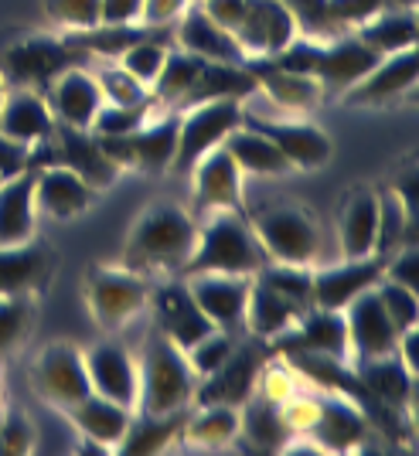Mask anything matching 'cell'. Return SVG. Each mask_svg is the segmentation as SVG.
<instances>
[{"label":"cell","mask_w":419,"mask_h":456,"mask_svg":"<svg viewBox=\"0 0 419 456\" xmlns=\"http://www.w3.org/2000/svg\"><path fill=\"white\" fill-rule=\"evenodd\" d=\"M419 82V45L396 55H382L355 86L341 93V106L348 110H385L396 106L416 89Z\"/></svg>","instance_id":"12"},{"label":"cell","mask_w":419,"mask_h":456,"mask_svg":"<svg viewBox=\"0 0 419 456\" xmlns=\"http://www.w3.org/2000/svg\"><path fill=\"white\" fill-rule=\"evenodd\" d=\"M144 0H99V24H140Z\"/></svg>","instance_id":"52"},{"label":"cell","mask_w":419,"mask_h":456,"mask_svg":"<svg viewBox=\"0 0 419 456\" xmlns=\"http://www.w3.org/2000/svg\"><path fill=\"white\" fill-rule=\"evenodd\" d=\"M28 167H31V151H28L24 143H18V140L0 134V181L28 171Z\"/></svg>","instance_id":"50"},{"label":"cell","mask_w":419,"mask_h":456,"mask_svg":"<svg viewBox=\"0 0 419 456\" xmlns=\"http://www.w3.org/2000/svg\"><path fill=\"white\" fill-rule=\"evenodd\" d=\"M382 266H385V256L341 259L334 266L314 269V306L317 310H344L358 293L379 283Z\"/></svg>","instance_id":"24"},{"label":"cell","mask_w":419,"mask_h":456,"mask_svg":"<svg viewBox=\"0 0 419 456\" xmlns=\"http://www.w3.org/2000/svg\"><path fill=\"white\" fill-rule=\"evenodd\" d=\"M191 7V0H144L140 7V24L151 28H174L177 18Z\"/></svg>","instance_id":"49"},{"label":"cell","mask_w":419,"mask_h":456,"mask_svg":"<svg viewBox=\"0 0 419 456\" xmlns=\"http://www.w3.org/2000/svg\"><path fill=\"white\" fill-rule=\"evenodd\" d=\"M246 69L256 78V89L267 95L280 113L307 116L325 102V93H321L317 78L304 76V72H293V69H283L273 58H246Z\"/></svg>","instance_id":"20"},{"label":"cell","mask_w":419,"mask_h":456,"mask_svg":"<svg viewBox=\"0 0 419 456\" xmlns=\"http://www.w3.org/2000/svg\"><path fill=\"white\" fill-rule=\"evenodd\" d=\"M174 45L168 41V31H160V35H151V38L136 41L130 45L123 55L116 58V65H123L127 72L134 78H140L147 89H151L157 76H160V69H164V61H168V52H171Z\"/></svg>","instance_id":"39"},{"label":"cell","mask_w":419,"mask_h":456,"mask_svg":"<svg viewBox=\"0 0 419 456\" xmlns=\"http://www.w3.org/2000/svg\"><path fill=\"white\" fill-rule=\"evenodd\" d=\"M242 416L235 405H218V402H194L185 412L181 422V439L188 450H226L232 443H239Z\"/></svg>","instance_id":"29"},{"label":"cell","mask_w":419,"mask_h":456,"mask_svg":"<svg viewBox=\"0 0 419 456\" xmlns=\"http://www.w3.org/2000/svg\"><path fill=\"white\" fill-rule=\"evenodd\" d=\"M344 323H348V344H351V368L385 358V354H396L399 330L389 321L375 286L358 293L351 304L344 306Z\"/></svg>","instance_id":"18"},{"label":"cell","mask_w":419,"mask_h":456,"mask_svg":"<svg viewBox=\"0 0 419 456\" xmlns=\"http://www.w3.org/2000/svg\"><path fill=\"white\" fill-rule=\"evenodd\" d=\"M198 242V218L177 201H153L136 215L123 242V266L153 276H181Z\"/></svg>","instance_id":"1"},{"label":"cell","mask_w":419,"mask_h":456,"mask_svg":"<svg viewBox=\"0 0 419 456\" xmlns=\"http://www.w3.org/2000/svg\"><path fill=\"white\" fill-rule=\"evenodd\" d=\"M38 446V429L18 402L0 405V456H28Z\"/></svg>","instance_id":"41"},{"label":"cell","mask_w":419,"mask_h":456,"mask_svg":"<svg viewBox=\"0 0 419 456\" xmlns=\"http://www.w3.org/2000/svg\"><path fill=\"white\" fill-rule=\"evenodd\" d=\"M147 310L153 314V330H160L181 351H188L191 344H198L205 334L215 330V323L205 317V310L191 297L185 276H168L164 283L151 286Z\"/></svg>","instance_id":"14"},{"label":"cell","mask_w":419,"mask_h":456,"mask_svg":"<svg viewBox=\"0 0 419 456\" xmlns=\"http://www.w3.org/2000/svg\"><path fill=\"white\" fill-rule=\"evenodd\" d=\"M31 388L48 409L69 412L76 409L86 395H93L89 388V371H86V351L72 341H48L31 362Z\"/></svg>","instance_id":"9"},{"label":"cell","mask_w":419,"mask_h":456,"mask_svg":"<svg viewBox=\"0 0 419 456\" xmlns=\"http://www.w3.org/2000/svg\"><path fill=\"white\" fill-rule=\"evenodd\" d=\"M174 31V45L181 52L205 58V61H222V65H242L246 55L239 48V41L232 38V31L218 28L215 20L198 7V0H191V7L177 18Z\"/></svg>","instance_id":"27"},{"label":"cell","mask_w":419,"mask_h":456,"mask_svg":"<svg viewBox=\"0 0 419 456\" xmlns=\"http://www.w3.org/2000/svg\"><path fill=\"white\" fill-rule=\"evenodd\" d=\"M41 11L62 35L89 31L103 20L99 18V0H41Z\"/></svg>","instance_id":"42"},{"label":"cell","mask_w":419,"mask_h":456,"mask_svg":"<svg viewBox=\"0 0 419 456\" xmlns=\"http://www.w3.org/2000/svg\"><path fill=\"white\" fill-rule=\"evenodd\" d=\"M95 82H99V89H103V99L106 102H113V106H136V102H147L151 99V89L134 78L123 65H103V69H95L93 72Z\"/></svg>","instance_id":"44"},{"label":"cell","mask_w":419,"mask_h":456,"mask_svg":"<svg viewBox=\"0 0 419 456\" xmlns=\"http://www.w3.org/2000/svg\"><path fill=\"white\" fill-rule=\"evenodd\" d=\"M65 419L76 426L78 436L93 439L99 446H106L110 453H116L123 436H127V429H130V422H134V409L103 399V395L93 392V395H86L78 402L76 409H69Z\"/></svg>","instance_id":"31"},{"label":"cell","mask_w":419,"mask_h":456,"mask_svg":"<svg viewBox=\"0 0 419 456\" xmlns=\"http://www.w3.org/2000/svg\"><path fill=\"white\" fill-rule=\"evenodd\" d=\"M58 269L55 252L31 239L24 246L0 248V297H45Z\"/></svg>","instance_id":"21"},{"label":"cell","mask_w":419,"mask_h":456,"mask_svg":"<svg viewBox=\"0 0 419 456\" xmlns=\"http://www.w3.org/2000/svg\"><path fill=\"white\" fill-rule=\"evenodd\" d=\"M78 453H95V456H110V450H106V446H99V443H93V439L78 436Z\"/></svg>","instance_id":"53"},{"label":"cell","mask_w":419,"mask_h":456,"mask_svg":"<svg viewBox=\"0 0 419 456\" xmlns=\"http://www.w3.org/2000/svg\"><path fill=\"white\" fill-rule=\"evenodd\" d=\"M249 225L256 232L259 246L267 252V263H286V266H314L321 246H325V232L321 218L310 205H300L293 198H280L259 208L249 211Z\"/></svg>","instance_id":"3"},{"label":"cell","mask_w":419,"mask_h":456,"mask_svg":"<svg viewBox=\"0 0 419 456\" xmlns=\"http://www.w3.org/2000/svg\"><path fill=\"white\" fill-rule=\"evenodd\" d=\"M385 188L396 194V201H399L406 215L419 222V174H416V157H409V160H402V167L396 171V177L385 184Z\"/></svg>","instance_id":"48"},{"label":"cell","mask_w":419,"mask_h":456,"mask_svg":"<svg viewBox=\"0 0 419 456\" xmlns=\"http://www.w3.org/2000/svg\"><path fill=\"white\" fill-rule=\"evenodd\" d=\"M99 191H93L76 171L69 167H35V205L38 215H48L55 222H76L86 211H93Z\"/></svg>","instance_id":"23"},{"label":"cell","mask_w":419,"mask_h":456,"mask_svg":"<svg viewBox=\"0 0 419 456\" xmlns=\"http://www.w3.org/2000/svg\"><path fill=\"white\" fill-rule=\"evenodd\" d=\"M252 280L256 276H242V273H194V276H185L191 297L205 310V317L218 330H232V334H242V317H246Z\"/></svg>","instance_id":"19"},{"label":"cell","mask_w":419,"mask_h":456,"mask_svg":"<svg viewBox=\"0 0 419 456\" xmlns=\"http://www.w3.org/2000/svg\"><path fill=\"white\" fill-rule=\"evenodd\" d=\"M52 130H55V113H52L45 93L7 86L4 106H0V134L18 140L35 153L52 136Z\"/></svg>","instance_id":"26"},{"label":"cell","mask_w":419,"mask_h":456,"mask_svg":"<svg viewBox=\"0 0 419 456\" xmlns=\"http://www.w3.org/2000/svg\"><path fill=\"white\" fill-rule=\"evenodd\" d=\"M177 126H181V110H160L134 134L99 136V140H103V151L110 153V160L123 174L160 177V174H171L174 151H177Z\"/></svg>","instance_id":"7"},{"label":"cell","mask_w":419,"mask_h":456,"mask_svg":"<svg viewBox=\"0 0 419 456\" xmlns=\"http://www.w3.org/2000/svg\"><path fill=\"white\" fill-rule=\"evenodd\" d=\"M263 266H267V252L249 225L246 211H211L198 218V242L181 276H194V273L256 276Z\"/></svg>","instance_id":"2"},{"label":"cell","mask_w":419,"mask_h":456,"mask_svg":"<svg viewBox=\"0 0 419 456\" xmlns=\"http://www.w3.org/2000/svg\"><path fill=\"white\" fill-rule=\"evenodd\" d=\"M185 412H188V409H185ZM185 412H171V416H144V412H134V422H130V429H127V436H123L116 453H123V456L164 453L168 446H174V443L181 439Z\"/></svg>","instance_id":"37"},{"label":"cell","mask_w":419,"mask_h":456,"mask_svg":"<svg viewBox=\"0 0 419 456\" xmlns=\"http://www.w3.org/2000/svg\"><path fill=\"white\" fill-rule=\"evenodd\" d=\"M38 205H35V167L0 181V248L24 246L35 239Z\"/></svg>","instance_id":"30"},{"label":"cell","mask_w":419,"mask_h":456,"mask_svg":"<svg viewBox=\"0 0 419 456\" xmlns=\"http://www.w3.org/2000/svg\"><path fill=\"white\" fill-rule=\"evenodd\" d=\"M269 354H273V344L256 341V338L242 334L239 344H235V351L226 358V364L215 368L209 379L198 381L191 405H194V402H218V405H235V409H242V405L256 395L259 371H263V364L269 362Z\"/></svg>","instance_id":"11"},{"label":"cell","mask_w":419,"mask_h":456,"mask_svg":"<svg viewBox=\"0 0 419 456\" xmlns=\"http://www.w3.org/2000/svg\"><path fill=\"white\" fill-rule=\"evenodd\" d=\"M239 416H242L239 439H246L249 446H256V450L280 453L286 443H290V436H293V429L286 426L280 405H276V402H269L267 395H259V392H256V395L239 409Z\"/></svg>","instance_id":"36"},{"label":"cell","mask_w":419,"mask_h":456,"mask_svg":"<svg viewBox=\"0 0 419 456\" xmlns=\"http://www.w3.org/2000/svg\"><path fill=\"white\" fill-rule=\"evenodd\" d=\"M191 215L201 218L211 211H246L242 201V181L246 174L239 171V164L232 160L226 143L211 147L194 167H191Z\"/></svg>","instance_id":"15"},{"label":"cell","mask_w":419,"mask_h":456,"mask_svg":"<svg viewBox=\"0 0 419 456\" xmlns=\"http://www.w3.org/2000/svg\"><path fill=\"white\" fill-rule=\"evenodd\" d=\"M160 113V106L153 102V95L147 102H136V106H113V102H103V110L95 113L93 119V130L95 136H127L140 130L147 119Z\"/></svg>","instance_id":"40"},{"label":"cell","mask_w":419,"mask_h":456,"mask_svg":"<svg viewBox=\"0 0 419 456\" xmlns=\"http://www.w3.org/2000/svg\"><path fill=\"white\" fill-rule=\"evenodd\" d=\"M379 242V188H348L338 205V248L341 259H368Z\"/></svg>","instance_id":"22"},{"label":"cell","mask_w":419,"mask_h":456,"mask_svg":"<svg viewBox=\"0 0 419 456\" xmlns=\"http://www.w3.org/2000/svg\"><path fill=\"white\" fill-rule=\"evenodd\" d=\"M4 95H7V82L0 78V106H4Z\"/></svg>","instance_id":"55"},{"label":"cell","mask_w":419,"mask_h":456,"mask_svg":"<svg viewBox=\"0 0 419 456\" xmlns=\"http://www.w3.org/2000/svg\"><path fill=\"white\" fill-rule=\"evenodd\" d=\"M136 368H140L136 412L171 416V412H185L191 405L194 388H198V375L191 371L188 354L174 341H168L160 330H151V338L144 341Z\"/></svg>","instance_id":"4"},{"label":"cell","mask_w":419,"mask_h":456,"mask_svg":"<svg viewBox=\"0 0 419 456\" xmlns=\"http://www.w3.org/2000/svg\"><path fill=\"white\" fill-rule=\"evenodd\" d=\"M385 7H392L389 0H325L327 20L334 24V31H355L358 24L372 20Z\"/></svg>","instance_id":"46"},{"label":"cell","mask_w":419,"mask_h":456,"mask_svg":"<svg viewBox=\"0 0 419 456\" xmlns=\"http://www.w3.org/2000/svg\"><path fill=\"white\" fill-rule=\"evenodd\" d=\"M365 426H368V416L358 402L344 399V395H334L327 399V392H321V416L314 422V429L307 436L314 439L325 453L331 450H355L365 439Z\"/></svg>","instance_id":"32"},{"label":"cell","mask_w":419,"mask_h":456,"mask_svg":"<svg viewBox=\"0 0 419 456\" xmlns=\"http://www.w3.org/2000/svg\"><path fill=\"white\" fill-rule=\"evenodd\" d=\"M48 164L76 171L99 194L110 191L123 177V171L110 160V153L103 151V140L93 130H78V126H65V123H55L52 136L31 153V167H48Z\"/></svg>","instance_id":"8"},{"label":"cell","mask_w":419,"mask_h":456,"mask_svg":"<svg viewBox=\"0 0 419 456\" xmlns=\"http://www.w3.org/2000/svg\"><path fill=\"white\" fill-rule=\"evenodd\" d=\"M198 7H201L218 28L235 31L239 20H242V11H246V0H198Z\"/></svg>","instance_id":"51"},{"label":"cell","mask_w":419,"mask_h":456,"mask_svg":"<svg viewBox=\"0 0 419 456\" xmlns=\"http://www.w3.org/2000/svg\"><path fill=\"white\" fill-rule=\"evenodd\" d=\"M355 375L368 392V399L379 405L382 412H406L413 402L416 375H409L396 354H385L375 362H365L355 368Z\"/></svg>","instance_id":"33"},{"label":"cell","mask_w":419,"mask_h":456,"mask_svg":"<svg viewBox=\"0 0 419 456\" xmlns=\"http://www.w3.org/2000/svg\"><path fill=\"white\" fill-rule=\"evenodd\" d=\"M300 317H304V310L297 304H290L283 293H276V289L263 283L259 276L252 280L246 317H242V334L256 338V341L276 344L280 338H286V334L297 327Z\"/></svg>","instance_id":"28"},{"label":"cell","mask_w":419,"mask_h":456,"mask_svg":"<svg viewBox=\"0 0 419 456\" xmlns=\"http://www.w3.org/2000/svg\"><path fill=\"white\" fill-rule=\"evenodd\" d=\"M38 306V297H0V364L14 358L21 344L35 334Z\"/></svg>","instance_id":"38"},{"label":"cell","mask_w":419,"mask_h":456,"mask_svg":"<svg viewBox=\"0 0 419 456\" xmlns=\"http://www.w3.org/2000/svg\"><path fill=\"white\" fill-rule=\"evenodd\" d=\"M86 371H89V388L95 395L110 402H119L136 412V395H140V368L136 354L113 334L86 347Z\"/></svg>","instance_id":"16"},{"label":"cell","mask_w":419,"mask_h":456,"mask_svg":"<svg viewBox=\"0 0 419 456\" xmlns=\"http://www.w3.org/2000/svg\"><path fill=\"white\" fill-rule=\"evenodd\" d=\"M86 61L89 55L62 31H24L0 45V78L18 89L45 93L65 69Z\"/></svg>","instance_id":"5"},{"label":"cell","mask_w":419,"mask_h":456,"mask_svg":"<svg viewBox=\"0 0 419 456\" xmlns=\"http://www.w3.org/2000/svg\"><path fill=\"white\" fill-rule=\"evenodd\" d=\"M151 280L123 263H95L86 269L82 280V300L93 323L103 334H119L147 310L151 304Z\"/></svg>","instance_id":"6"},{"label":"cell","mask_w":419,"mask_h":456,"mask_svg":"<svg viewBox=\"0 0 419 456\" xmlns=\"http://www.w3.org/2000/svg\"><path fill=\"white\" fill-rule=\"evenodd\" d=\"M375 293H379L382 306L389 314V321L396 323V330H409V327H419V293L413 286H399L389 283V280H379L375 283Z\"/></svg>","instance_id":"45"},{"label":"cell","mask_w":419,"mask_h":456,"mask_svg":"<svg viewBox=\"0 0 419 456\" xmlns=\"http://www.w3.org/2000/svg\"><path fill=\"white\" fill-rule=\"evenodd\" d=\"M226 151H229L232 160L239 164V171L252 174V177H286V174H293L290 160L276 151V143L267 140L259 130L246 126V123H239V126L226 136Z\"/></svg>","instance_id":"35"},{"label":"cell","mask_w":419,"mask_h":456,"mask_svg":"<svg viewBox=\"0 0 419 456\" xmlns=\"http://www.w3.org/2000/svg\"><path fill=\"white\" fill-rule=\"evenodd\" d=\"M45 99H48V106H52V113H55V123L78 126V130H89L95 113H99L103 102H106L99 82H95V76L86 65L65 69V72L45 89Z\"/></svg>","instance_id":"25"},{"label":"cell","mask_w":419,"mask_h":456,"mask_svg":"<svg viewBox=\"0 0 419 456\" xmlns=\"http://www.w3.org/2000/svg\"><path fill=\"white\" fill-rule=\"evenodd\" d=\"M382 280L399 286H413L419 283V248L416 246H399L396 252L385 256V266H382Z\"/></svg>","instance_id":"47"},{"label":"cell","mask_w":419,"mask_h":456,"mask_svg":"<svg viewBox=\"0 0 419 456\" xmlns=\"http://www.w3.org/2000/svg\"><path fill=\"white\" fill-rule=\"evenodd\" d=\"M239 338H242V334H232V330H218V327H215V330L205 334L198 344H191L185 354H188V364H191V371L198 375V381L209 379L215 368L226 364V358L235 351Z\"/></svg>","instance_id":"43"},{"label":"cell","mask_w":419,"mask_h":456,"mask_svg":"<svg viewBox=\"0 0 419 456\" xmlns=\"http://www.w3.org/2000/svg\"><path fill=\"white\" fill-rule=\"evenodd\" d=\"M351 35L365 41L379 58L396 55V52H406V48L419 45V18L416 11H406V7H385L372 20L358 24Z\"/></svg>","instance_id":"34"},{"label":"cell","mask_w":419,"mask_h":456,"mask_svg":"<svg viewBox=\"0 0 419 456\" xmlns=\"http://www.w3.org/2000/svg\"><path fill=\"white\" fill-rule=\"evenodd\" d=\"M242 106L239 99H205L181 110V126H177V151H174L171 174L188 177L191 167L226 136L242 123Z\"/></svg>","instance_id":"10"},{"label":"cell","mask_w":419,"mask_h":456,"mask_svg":"<svg viewBox=\"0 0 419 456\" xmlns=\"http://www.w3.org/2000/svg\"><path fill=\"white\" fill-rule=\"evenodd\" d=\"M242 123L276 143V151L290 160L293 171H321L334 157V140L310 119L290 116V119H267L259 113H249L242 106Z\"/></svg>","instance_id":"13"},{"label":"cell","mask_w":419,"mask_h":456,"mask_svg":"<svg viewBox=\"0 0 419 456\" xmlns=\"http://www.w3.org/2000/svg\"><path fill=\"white\" fill-rule=\"evenodd\" d=\"M392 7H406V11H416L419 7V0H389Z\"/></svg>","instance_id":"54"},{"label":"cell","mask_w":419,"mask_h":456,"mask_svg":"<svg viewBox=\"0 0 419 456\" xmlns=\"http://www.w3.org/2000/svg\"><path fill=\"white\" fill-rule=\"evenodd\" d=\"M300 35L293 11L286 0H246V11L232 38L239 41L246 58H273L280 55L290 41Z\"/></svg>","instance_id":"17"}]
</instances>
